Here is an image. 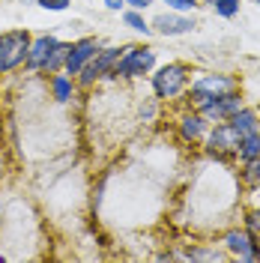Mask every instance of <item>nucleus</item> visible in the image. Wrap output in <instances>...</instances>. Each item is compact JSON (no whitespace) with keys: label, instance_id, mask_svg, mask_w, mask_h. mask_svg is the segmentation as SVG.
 <instances>
[{"label":"nucleus","instance_id":"obj_26","mask_svg":"<svg viewBox=\"0 0 260 263\" xmlns=\"http://www.w3.org/2000/svg\"><path fill=\"white\" fill-rule=\"evenodd\" d=\"M153 0H126V6H132V9H146Z\"/></svg>","mask_w":260,"mask_h":263},{"label":"nucleus","instance_id":"obj_4","mask_svg":"<svg viewBox=\"0 0 260 263\" xmlns=\"http://www.w3.org/2000/svg\"><path fill=\"white\" fill-rule=\"evenodd\" d=\"M236 90V78H228V75H203L192 84V102L197 108L210 105L212 99L225 96V93H233Z\"/></svg>","mask_w":260,"mask_h":263},{"label":"nucleus","instance_id":"obj_5","mask_svg":"<svg viewBox=\"0 0 260 263\" xmlns=\"http://www.w3.org/2000/svg\"><path fill=\"white\" fill-rule=\"evenodd\" d=\"M99 54V39L96 36H84V39H78V42H72V48H69V57H66V66L63 72L66 75H78L84 66L90 63L93 57Z\"/></svg>","mask_w":260,"mask_h":263},{"label":"nucleus","instance_id":"obj_2","mask_svg":"<svg viewBox=\"0 0 260 263\" xmlns=\"http://www.w3.org/2000/svg\"><path fill=\"white\" fill-rule=\"evenodd\" d=\"M153 66H156V51L129 45V48H123V54H120L114 78H138V75H146Z\"/></svg>","mask_w":260,"mask_h":263},{"label":"nucleus","instance_id":"obj_22","mask_svg":"<svg viewBox=\"0 0 260 263\" xmlns=\"http://www.w3.org/2000/svg\"><path fill=\"white\" fill-rule=\"evenodd\" d=\"M36 6H42L48 12H63V9H69V0H36Z\"/></svg>","mask_w":260,"mask_h":263},{"label":"nucleus","instance_id":"obj_30","mask_svg":"<svg viewBox=\"0 0 260 263\" xmlns=\"http://www.w3.org/2000/svg\"><path fill=\"white\" fill-rule=\"evenodd\" d=\"M257 246H260V242H257Z\"/></svg>","mask_w":260,"mask_h":263},{"label":"nucleus","instance_id":"obj_16","mask_svg":"<svg viewBox=\"0 0 260 263\" xmlns=\"http://www.w3.org/2000/svg\"><path fill=\"white\" fill-rule=\"evenodd\" d=\"M236 153H239V159H243V162H251V159H257V156H260V132H251V135H245L243 141H239V147H236Z\"/></svg>","mask_w":260,"mask_h":263},{"label":"nucleus","instance_id":"obj_1","mask_svg":"<svg viewBox=\"0 0 260 263\" xmlns=\"http://www.w3.org/2000/svg\"><path fill=\"white\" fill-rule=\"evenodd\" d=\"M30 33L27 30H9V33H0V75L12 72L24 63L27 57V48H30Z\"/></svg>","mask_w":260,"mask_h":263},{"label":"nucleus","instance_id":"obj_13","mask_svg":"<svg viewBox=\"0 0 260 263\" xmlns=\"http://www.w3.org/2000/svg\"><path fill=\"white\" fill-rule=\"evenodd\" d=\"M72 90H75V78L72 75H60V72H54V78H51V93H54V99L60 102V105H66V102H72Z\"/></svg>","mask_w":260,"mask_h":263},{"label":"nucleus","instance_id":"obj_11","mask_svg":"<svg viewBox=\"0 0 260 263\" xmlns=\"http://www.w3.org/2000/svg\"><path fill=\"white\" fill-rule=\"evenodd\" d=\"M228 123L236 129V135L239 138H245V135H251V132H257V114L251 111V108H239V111H233V114L228 117Z\"/></svg>","mask_w":260,"mask_h":263},{"label":"nucleus","instance_id":"obj_28","mask_svg":"<svg viewBox=\"0 0 260 263\" xmlns=\"http://www.w3.org/2000/svg\"><path fill=\"white\" fill-rule=\"evenodd\" d=\"M203 3H210V6H212V3H215V0H203Z\"/></svg>","mask_w":260,"mask_h":263},{"label":"nucleus","instance_id":"obj_6","mask_svg":"<svg viewBox=\"0 0 260 263\" xmlns=\"http://www.w3.org/2000/svg\"><path fill=\"white\" fill-rule=\"evenodd\" d=\"M54 45H57V36H54V33H42V36L30 39V48H27L24 66H27L30 72H45V63H48V54H51Z\"/></svg>","mask_w":260,"mask_h":263},{"label":"nucleus","instance_id":"obj_23","mask_svg":"<svg viewBox=\"0 0 260 263\" xmlns=\"http://www.w3.org/2000/svg\"><path fill=\"white\" fill-rule=\"evenodd\" d=\"M174 12H189V9H195L197 6V0H164Z\"/></svg>","mask_w":260,"mask_h":263},{"label":"nucleus","instance_id":"obj_7","mask_svg":"<svg viewBox=\"0 0 260 263\" xmlns=\"http://www.w3.org/2000/svg\"><path fill=\"white\" fill-rule=\"evenodd\" d=\"M225 246L239 260H260V246L254 242V236L248 230H230L228 236H225Z\"/></svg>","mask_w":260,"mask_h":263},{"label":"nucleus","instance_id":"obj_27","mask_svg":"<svg viewBox=\"0 0 260 263\" xmlns=\"http://www.w3.org/2000/svg\"><path fill=\"white\" fill-rule=\"evenodd\" d=\"M21 3H36V0H21Z\"/></svg>","mask_w":260,"mask_h":263},{"label":"nucleus","instance_id":"obj_8","mask_svg":"<svg viewBox=\"0 0 260 263\" xmlns=\"http://www.w3.org/2000/svg\"><path fill=\"white\" fill-rule=\"evenodd\" d=\"M243 108V99H239V93L233 90V93H225V96L212 99L210 105H203L200 108V114L207 117V120H215V123H221V120H228L233 111H239Z\"/></svg>","mask_w":260,"mask_h":263},{"label":"nucleus","instance_id":"obj_20","mask_svg":"<svg viewBox=\"0 0 260 263\" xmlns=\"http://www.w3.org/2000/svg\"><path fill=\"white\" fill-rule=\"evenodd\" d=\"M96 81H99L96 69H93V63H87V66L81 69V72H78V84H81V87H93Z\"/></svg>","mask_w":260,"mask_h":263},{"label":"nucleus","instance_id":"obj_19","mask_svg":"<svg viewBox=\"0 0 260 263\" xmlns=\"http://www.w3.org/2000/svg\"><path fill=\"white\" fill-rule=\"evenodd\" d=\"M245 182H251V185H260V156L257 159H251V162H245Z\"/></svg>","mask_w":260,"mask_h":263},{"label":"nucleus","instance_id":"obj_12","mask_svg":"<svg viewBox=\"0 0 260 263\" xmlns=\"http://www.w3.org/2000/svg\"><path fill=\"white\" fill-rule=\"evenodd\" d=\"M93 69H96L99 78H105V75H114L117 63H120V48H99V54L90 60Z\"/></svg>","mask_w":260,"mask_h":263},{"label":"nucleus","instance_id":"obj_18","mask_svg":"<svg viewBox=\"0 0 260 263\" xmlns=\"http://www.w3.org/2000/svg\"><path fill=\"white\" fill-rule=\"evenodd\" d=\"M212 6H215V12H218L221 18H233L236 12H239V0H215Z\"/></svg>","mask_w":260,"mask_h":263},{"label":"nucleus","instance_id":"obj_29","mask_svg":"<svg viewBox=\"0 0 260 263\" xmlns=\"http://www.w3.org/2000/svg\"><path fill=\"white\" fill-rule=\"evenodd\" d=\"M257 3H260V0H257Z\"/></svg>","mask_w":260,"mask_h":263},{"label":"nucleus","instance_id":"obj_14","mask_svg":"<svg viewBox=\"0 0 260 263\" xmlns=\"http://www.w3.org/2000/svg\"><path fill=\"white\" fill-rule=\"evenodd\" d=\"M179 132H182V138H185V141H197V138H203V132H207V117H203V114L182 117Z\"/></svg>","mask_w":260,"mask_h":263},{"label":"nucleus","instance_id":"obj_25","mask_svg":"<svg viewBox=\"0 0 260 263\" xmlns=\"http://www.w3.org/2000/svg\"><path fill=\"white\" fill-rule=\"evenodd\" d=\"M105 9H111V12H120V9H126V0H105Z\"/></svg>","mask_w":260,"mask_h":263},{"label":"nucleus","instance_id":"obj_9","mask_svg":"<svg viewBox=\"0 0 260 263\" xmlns=\"http://www.w3.org/2000/svg\"><path fill=\"white\" fill-rule=\"evenodd\" d=\"M153 27L162 33V36H179V33H189L195 27V21L182 12H162V15L153 18Z\"/></svg>","mask_w":260,"mask_h":263},{"label":"nucleus","instance_id":"obj_3","mask_svg":"<svg viewBox=\"0 0 260 263\" xmlns=\"http://www.w3.org/2000/svg\"><path fill=\"white\" fill-rule=\"evenodd\" d=\"M185 81H189V69L182 63H168L153 75V93L156 99H174L182 93Z\"/></svg>","mask_w":260,"mask_h":263},{"label":"nucleus","instance_id":"obj_15","mask_svg":"<svg viewBox=\"0 0 260 263\" xmlns=\"http://www.w3.org/2000/svg\"><path fill=\"white\" fill-rule=\"evenodd\" d=\"M69 48H72L69 42H60V39H57V45H54V48H51V54H48V63H45V72H48V75H54V72H60V69L66 66Z\"/></svg>","mask_w":260,"mask_h":263},{"label":"nucleus","instance_id":"obj_21","mask_svg":"<svg viewBox=\"0 0 260 263\" xmlns=\"http://www.w3.org/2000/svg\"><path fill=\"white\" fill-rule=\"evenodd\" d=\"M185 257H189V260H225L221 251H197V248H192Z\"/></svg>","mask_w":260,"mask_h":263},{"label":"nucleus","instance_id":"obj_17","mask_svg":"<svg viewBox=\"0 0 260 263\" xmlns=\"http://www.w3.org/2000/svg\"><path fill=\"white\" fill-rule=\"evenodd\" d=\"M123 21H126V27H132L135 33H144V36L153 33V27H150L144 21V15H141V9H126V12H123Z\"/></svg>","mask_w":260,"mask_h":263},{"label":"nucleus","instance_id":"obj_24","mask_svg":"<svg viewBox=\"0 0 260 263\" xmlns=\"http://www.w3.org/2000/svg\"><path fill=\"white\" fill-rule=\"evenodd\" d=\"M245 224H248V233H260V213H251L245 218Z\"/></svg>","mask_w":260,"mask_h":263},{"label":"nucleus","instance_id":"obj_10","mask_svg":"<svg viewBox=\"0 0 260 263\" xmlns=\"http://www.w3.org/2000/svg\"><path fill=\"white\" fill-rule=\"evenodd\" d=\"M239 135H236V129L230 126V123H218L215 126V132L210 135V153H236V147H239Z\"/></svg>","mask_w":260,"mask_h":263}]
</instances>
